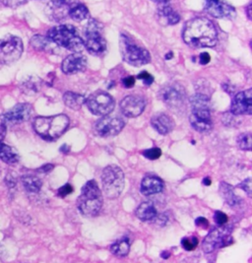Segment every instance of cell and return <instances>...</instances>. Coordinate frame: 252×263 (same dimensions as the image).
Masks as SVG:
<instances>
[{"label":"cell","mask_w":252,"mask_h":263,"mask_svg":"<svg viewBox=\"0 0 252 263\" xmlns=\"http://www.w3.org/2000/svg\"><path fill=\"white\" fill-rule=\"evenodd\" d=\"M190 105L193 116L211 118V106L209 98L203 94H196L191 98Z\"/></svg>","instance_id":"cell-18"},{"label":"cell","mask_w":252,"mask_h":263,"mask_svg":"<svg viewBox=\"0 0 252 263\" xmlns=\"http://www.w3.org/2000/svg\"><path fill=\"white\" fill-rule=\"evenodd\" d=\"M48 37L56 46L74 52H79L84 48L83 39L71 25H60L51 28L48 31Z\"/></svg>","instance_id":"cell-4"},{"label":"cell","mask_w":252,"mask_h":263,"mask_svg":"<svg viewBox=\"0 0 252 263\" xmlns=\"http://www.w3.org/2000/svg\"><path fill=\"white\" fill-rule=\"evenodd\" d=\"M239 187L243 190L244 192L248 194V196H251L252 194V182L251 179H246L244 181L239 184Z\"/></svg>","instance_id":"cell-38"},{"label":"cell","mask_w":252,"mask_h":263,"mask_svg":"<svg viewBox=\"0 0 252 263\" xmlns=\"http://www.w3.org/2000/svg\"><path fill=\"white\" fill-rule=\"evenodd\" d=\"M87 65V59L83 54L79 52H75L73 54L68 55L65 60H63L61 69L65 74H76L82 72L86 68Z\"/></svg>","instance_id":"cell-17"},{"label":"cell","mask_w":252,"mask_h":263,"mask_svg":"<svg viewBox=\"0 0 252 263\" xmlns=\"http://www.w3.org/2000/svg\"><path fill=\"white\" fill-rule=\"evenodd\" d=\"M31 46L36 50H42V51H48V52H53L56 46L53 42H51L47 36H34L31 40Z\"/></svg>","instance_id":"cell-26"},{"label":"cell","mask_w":252,"mask_h":263,"mask_svg":"<svg viewBox=\"0 0 252 263\" xmlns=\"http://www.w3.org/2000/svg\"><path fill=\"white\" fill-rule=\"evenodd\" d=\"M73 192V186L71 184H69V183H66L65 185H63V186H61L60 190H59V195H60V197H65V196H67V195H69L70 193H72Z\"/></svg>","instance_id":"cell-39"},{"label":"cell","mask_w":252,"mask_h":263,"mask_svg":"<svg viewBox=\"0 0 252 263\" xmlns=\"http://www.w3.org/2000/svg\"><path fill=\"white\" fill-rule=\"evenodd\" d=\"M146 107L144 98L137 95L125 97L120 103L122 114L128 118H136L140 116Z\"/></svg>","instance_id":"cell-16"},{"label":"cell","mask_w":252,"mask_h":263,"mask_svg":"<svg viewBox=\"0 0 252 263\" xmlns=\"http://www.w3.org/2000/svg\"><path fill=\"white\" fill-rule=\"evenodd\" d=\"M130 250V245L127 239H122L115 241L114 243L111 245L110 247V251L120 257H124L128 254Z\"/></svg>","instance_id":"cell-30"},{"label":"cell","mask_w":252,"mask_h":263,"mask_svg":"<svg viewBox=\"0 0 252 263\" xmlns=\"http://www.w3.org/2000/svg\"><path fill=\"white\" fill-rule=\"evenodd\" d=\"M122 84L125 88H132L135 85V78L133 76H127L122 79Z\"/></svg>","instance_id":"cell-40"},{"label":"cell","mask_w":252,"mask_h":263,"mask_svg":"<svg viewBox=\"0 0 252 263\" xmlns=\"http://www.w3.org/2000/svg\"><path fill=\"white\" fill-rule=\"evenodd\" d=\"M203 183H204L205 185H210L211 184V180H210V178H205L204 180H203Z\"/></svg>","instance_id":"cell-49"},{"label":"cell","mask_w":252,"mask_h":263,"mask_svg":"<svg viewBox=\"0 0 252 263\" xmlns=\"http://www.w3.org/2000/svg\"><path fill=\"white\" fill-rule=\"evenodd\" d=\"M103 191L108 198L119 197L124 187V174L119 166L109 165L102 174Z\"/></svg>","instance_id":"cell-6"},{"label":"cell","mask_w":252,"mask_h":263,"mask_svg":"<svg viewBox=\"0 0 252 263\" xmlns=\"http://www.w3.org/2000/svg\"><path fill=\"white\" fill-rule=\"evenodd\" d=\"M220 193L224 200L230 206H236L240 203V199L236 195L234 187L226 182L220 184Z\"/></svg>","instance_id":"cell-29"},{"label":"cell","mask_w":252,"mask_h":263,"mask_svg":"<svg viewBox=\"0 0 252 263\" xmlns=\"http://www.w3.org/2000/svg\"><path fill=\"white\" fill-rule=\"evenodd\" d=\"M199 60H200L201 64H207L211 60V57H210V54L208 52H202L200 54V57H199Z\"/></svg>","instance_id":"cell-42"},{"label":"cell","mask_w":252,"mask_h":263,"mask_svg":"<svg viewBox=\"0 0 252 263\" xmlns=\"http://www.w3.org/2000/svg\"><path fill=\"white\" fill-rule=\"evenodd\" d=\"M68 15L74 21L81 22L84 21L89 16V10L82 3H73L70 4L68 9Z\"/></svg>","instance_id":"cell-27"},{"label":"cell","mask_w":252,"mask_h":263,"mask_svg":"<svg viewBox=\"0 0 252 263\" xmlns=\"http://www.w3.org/2000/svg\"><path fill=\"white\" fill-rule=\"evenodd\" d=\"M25 189L30 192H38L42 189L43 182L36 176L27 175L22 178Z\"/></svg>","instance_id":"cell-31"},{"label":"cell","mask_w":252,"mask_h":263,"mask_svg":"<svg viewBox=\"0 0 252 263\" xmlns=\"http://www.w3.org/2000/svg\"><path fill=\"white\" fill-rule=\"evenodd\" d=\"M90 111L96 116L106 117L114 108V100L107 92L96 91L86 100Z\"/></svg>","instance_id":"cell-10"},{"label":"cell","mask_w":252,"mask_h":263,"mask_svg":"<svg viewBox=\"0 0 252 263\" xmlns=\"http://www.w3.org/2000/svg\"><path fill=\"white\" fill-rule=\"evenodd\" d=\"M137 78L140 80H143L145 85H147V86H150L154 82V77L147 71H142L141 73H139Z\"/></svg>","instance_id":"cell-36"},{"label":"cell","mask_w":252,"mask_h":263,"mask_svg":"<svg viewBox=\"0 0 252 263\" xmlns=\"http://www.w3.org/2000/svg\"><path fill=\"white\" fill-rule=\"evenodd\" d=\"M70 6V0H50L48 5L49 17L53 20L60 21L66 17Z\"/></svg>","instance_id":"cell-21"},{"label":"cell","mask_w":252,"mask_h":263,"mask_svg":"<svg viewBox=\"0 0 252 263\" xmlns=\"http://www.w3.org/2000/svg\"><path fill=\"white\" fill-rule=\"evenodd\" d=\"M171 57H172V52H169V54H168V55H167V57H166V59H167V60H169V59H170V58H171Z\"/></svg>","instance_id":"cell-50"},{"label":"cell","mask_w":252,"mask_h":263,"mask_svg":"<svg viewBox=\"0 0 252 263\" xmlns=\"http://www.w3.org/2000/svg\"><path fill=\"white\" fill-rule=\"evenodd\" d=\"M190 123L193 128L196 132L200 133H206L211 132L213 128V121L211 118H204V117H196V116H190Z\"/></svg>","instance_id":"cell-24"},{"label":"cell","mask_w":252,"mask_h":263,"mask_svg":"<svg viewBox=\"0 0 252 263\" xmlns=\"http://www.w3.org/2000/svg\"><path fill=\"white\" fill-rule=\"evenodd\" d=\"M169 256H170V253H169V252H163V253H162V257H163L164 259H168Z\"/></svg>","instance_id":"cell-48"},{"label":"cell","mask_w":252,"mask_h":263,"mask_svg":"<svg viewBox=\"0 0 252 263\" xmlns=\"http://www.w3.org/2000/svg\"><path fill=\"white\" fill-rule=\"evenodd\" d=\"M120 51L122 59L132 66H142L151 61L149 51L136 45L131 39L122 35L120 39Z\"/></svg>","instance_id":"cell-5"},{"label":"cell","mask_w":252,"mask_h":263,"mask_svg":"<svg viewBox=\"0 0 252 263\" xmlns=\"http://www.w3.org/2000/svg\"><path fill=\"white\" fill-rule=\"evenodd\" d=\"M23 43L18 36H11L0 42V64H12L23 53Z\"/></svg>","instance_id":"cell-9"},{"label":"cell","mask_w":252,"mask_h":263,"mask_svg":"<svg viewBox=\"0 0 252 263\" xmlns=\"http://www.w3.org/2000/svg\"><path fill=\"white\" fill-rule=\"evenodd\" d=\"M136 216L143 222H149L156 219L158 216L156 207L152 202L140 204L136 210Z\"/></svg>","instance_id":"cell-23"},{"label":"cell","mask_w":252,"mask_h":263,"mask_svg":"<svg viewBox=\"0 0 252 263\" xmlns=\"http://www.w3.org/2000/svg\"><path fill=\"white\" fill-rule=\"evenodd\" d=\"M164 189V182L163 180L157 177H146L140 185V192L146 196L157 194L162 192Z\"/></svg>","instance_id":"cell-22"},{"label":"cell","mask_w":252,"mask_h":263,"mask_svg":"<svg viewBox=\"0 0 252 263\" xmlns=\"http://www.w3.org/2000/svg\"><path fill=\"white\" fill-rule=\"evenodd\" d=\"M0 159L8 165H15L19 162L20 157L14 148L6 144L0 143Z\"/></svg>","instance_id":"cell-25"},{"label":"cell","mask_w":252,"mask_h":263,"mask_svg":"<svg viewBox=\"0 0 252 263\" xmlns=\"http://www.w3.org/2000/svg\"><path fill=\"white\" fill-rule=\"evenodd\" d=\"M152 1L157 2V3H159V4H167L170 0H152Z\"/></svg>","instance_id":"cell-46"},{"label":"cell","mask_w":252,"mask_h":263,"mask_svg":"<svg viewBox=\"0 0 252 263\" xmlns=\"http://www.w3.org/2000/svg\"><path fill=\"white\" fill-rule=\"evenodd\" d=\"M195 224H196V226L202 228V229H207L208 226H209V222H208V220H207L206 218H204V217H199V218H197V219L195 220Z\"/></svg>","instance_id":"cell-41"},{"label":"cell","mask_w":252,"mask_h":263,"mask_svg":"<svg viewBox=\"0 0 252 263\" xmlns=\"http://www.w3.org/2000/svg\"><path fill=\"white\" fill-rule=\"evenodd\" d=\"M143 155H144L145 158H147L149 160H157L162 155V151H161L160 148L154 147V148L147 149V150L143 151Z\"/></svg>","instance_id":"cell-34"},{"label":"cell","mask_w":252,"mask_h":263,"mask_svg":"<svg viewBox=\"0 0 252 263\" xmlns=\"http://www.w3.org/2000/svg\"><path fill=\"white\" fill-rule=\"evenodd\" d=\"M204 9L218 19H231L236 16V9L225 0H205Z\"/></svg>","instance_id":"cell-14"},{"label":"cell","mask_w":252,"mask_h":263,"mask_svg":"<svg viewBox=\"0 0 252 263\" xmlns=\"http://www.w3.org/2000/svg\"><path fill=\"white\" fill-rule=\"evenodd\" d=\"M250 8H251V4H249L247 6V16H248V19L250 20L251 19V11H250Z\"/></svg>","instance_id":"cell-47"},{"label":"cell","mask_w":252,"mask_h":263,"mask_svg":"<svg viewBox=\"0 0 252 263\" xmlns=\"http://www.w3.org/2000/svg\"><path fill=\"white\" fill-rule=\"evenodd\" d=\"M5 136H6V125L3 123H0V143L3 141Z\"/></svg>","instance_id":"cell-43"},{"label":"cell","mask_w":252,"mask_h":263,"mask_svg":"<svg viewBox=\"0 0 252 263\" xmlns=\"http://www.w3.org/2000/svg\"><path fill=\"white\" fill-rule=\"evenodd\" d=\"M182 37L191 48H213L218 40L216 27L204 17L194 18L185 25Z\"/></svg>","instance_id":"cell-1"},{"label":"cell","mask_w":252,"mask_h":263,"mask_svg":"<svg viewBox=\"0 0 252 263\" xmlns=\"http://www.w3.org/2000/svg\"><path fill=\"white\" fill-rule=\"evenodd\" d=\"M231 231V228L225 225L211 231L203 240L202 248L204 252L210 253L230 245L232 242Z\"/></svg>","instance_id":"cell-8"},{"label":"cell","mask_w":252,"mask_h":263,"mask_svg":"<svg viewBox=\"0 0 252 263\" xmlns=\"http://www.w3.org/2000/svg\"><path fill=\"white\" fill-rule=\"evenodd\" d=\"M158 19L161 24L165 26L178 24L180 21V16L170 5L167 4H160L158 10Z\"/></svg>","instance_id":"cell-19"},{"label":"cell","mask_w":252,"mask_h":263,"mask_svg":"<svg viewBox=\"0 0 252 263\" xmlns=\"http://www.w3.org/2000/svg\"><path fill=\"white\" fill-rule=\"evenodd\" d=\"M123 127L124 121L121 119L106 116L95 122L93 132L99 137H111L118 135Z\"/></svg>","instance_id":"cell-11"},{"label":"cell","mask_w":252,"mask_h":263,"mask_svg":"<svg viewBox=\"0 0 252 263\" xmlns=\"http://www.w3.org/2000/svg\"><path fill=\"white\" fill-rule=\"evenodd\" d=\"M85 48L92 54H102L107 49V43L102 35V27L96 20H91L85 28Z\"/></svg>","instance_id":"cell-7"},{"label":"cell","mask_w":252,"mask_h":263,"mask_svg":"<svg viewBox=\"0 0 252 263\" xmlns=\"http://www.w3.org/2000/svg\"><path fill=\"white\" fill-rule=\"evenodd\" d=\"M251 134L249 132H246V133H243L240 135L237 141H238L240 149L250 151L251 150Z\"/></svg>","instance_id":"cell-32"},{"label":"cell","mask_w":252,"mask_h":263,"mask_svg":"<svg viewBox=\"0 0 252 263\" xmlns=\"http://www.w3.org/2000/svg\"><path fill=\"white\" fill-rule=\"evenodd\" d=\"M53 167H54L53 165H51V164H47V165H45V166L40 167V168L37 170V172H40V173H48V172H50L51 170H53Z\"/></svg>","instance_id":"cell-44"},{"label":"cell","mask_w":252,"mask_h":263,"mask_svg":"<svg viewBox=\"0 0 252 263\" xmlns=\"http://www.w3.org/2000/svg\"><path fill=\"white\" fill-rule=\"evenodd\" d=\"M33 107L30 104H18L1 118L2 123L5 125H16L31 119Z\"/></svg>","instance_id":"cell-13"},{"label":"cell","mask_w":252,"mask_h":263,"mask_svg":"<svg viewBox=\"0 0 252 263\" xmlns=\"http://www.w3.org/2000/svg\"><path fill=\"white\" fill-rule=\"evenodd\" d=\"M151 124L156 132L162 135L168 134L175 127V121L166 114L160 112L153 116L151 120Z\"/></svg>","instance_id":"cell-20"},{"label":"cell","mask_w":252,"mask_h":263,"mask_svg":"<svg viewBox=\"0 0 252 263\" xmlns=\"http://www.w3.org/2000/svg\"><path fill=\"white\" fill-rule=\"evenodd\" d=\"M60 151H61L62 153H64V154H68L69 151H70V147L67 146V145H63V146H61Z\"/></svg>","instance_id":"cell-45"},{"label":"cell","mask_w":252,"mask_h":263,"mask_svg":"<svg viewBox=\"0 0 252 263\" xmlns=\"http://www.w3.org/2000/svg\"><path fill=\"white\" fill-rule=\"evenodd\" d=\"M28 0H2V3L10 8H17L25 4Z\"/></svg>","instance_id":"cell-37"},{"label":"cell","mask_w":252,"mask_h":263,"mask_svg":"<svg viewBox=\"0 0 252 263\" xmlns=\"http://www.w3.org/2000/svg\"><path fill=\"white\" fill-rule=\"evenodd\" d=\"M251 89L238 93L230 106V111L235 116H250L252 110Z\"/></svg>","instance_id":"cell-15"},{"label":"cell","mask_w":252,"mask_h":263,"mask_svg":"<svg viewBox=\"0 0 252 263\" xmlns=\"http://www.w3.org/2000/svg\"><path fill=\"white\" fill-rule=\"evenodd\" d=\"M159 97L168 107L180 108L185 101V91L180 84H171L164 87L160 91Z\"/></svg>","instance_id":"cell-12"},{"label":"cell","mask_w":252,"mask_h":263,"mask_svg":"<svg viewBox=\"0 0 252 263\" xmlns=\"http://www.w3.org/2000/svg\"><path fill=\"white\" fill-rule=\"evenodd\" d=\"M69 119L65 115L52 117H38L34 121L35 132L45 140L53 141L66 132Z\"/></svg>","instance_id":"cell-3"},{"label":"cell","mask_w":252,"mask_h":263,"mask_svg":"<svg viewBox=\"0 0 252 263\" xmlns=\"http://www.w3.org/2000/svg\"><path fill=\"white\" fill-rule=\"evenodd\" d=\"M182 248L187 251H192L196 249L198 246V239L196 237H190V238H183L181 240Z\"/></svg>","instance_id":"cell-33"},{"label":"cell","mask_w":252,"mask_h":263,"mask_svg":"<svg viewBox=\"0 0 252 263\" xmlns=\"http://www.w3.org/2000/svg\"><path fill=\"white\" fill-rule=\"evenodd\" d=\"M214 219H215L217 225H219V226L226 225L228 221V216L222 211H217L215 216H214Z\"/></svg>","instance_id":"cell-35"},{"label":"cell","mask_w":252,"mask_h":263,"mask_svg":"<svg viewBox=\"0 0 252 263\" xmlns=\"http://www.w3.org/2000/svg\"><path fill=\"white\" fill-rule=\"evenodd\" d=\"M102 206L103 195L96 180L87 181L77 198L78 209L86 217H95L100 213Z\"/></svg>","instance_id":"cell-2"},{"label":"cell","mask_w":252,"mask_h":263,"mask_svg":"<svg viewBox=\"0 0 252 263\" xmlns=\"http://www.w3.org/2000/svg\"><path fill=\"white\" fill-rule=\"evenodd\" d=\"M63 102L68 108L77 110L82 108L84 103H86V98L74 92H66L63 95Z\"/></svg>","instance_id":"cell-28"}]
</instances>
